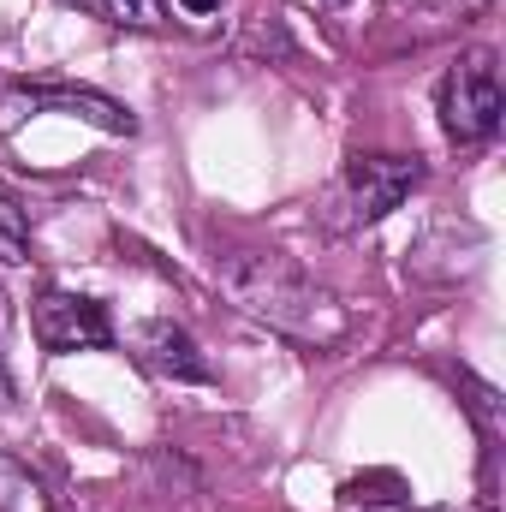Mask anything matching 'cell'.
<instances>
[{"mask_svg": "<svg viewBox=\"0 0 506 512\" xmlns=\"http://www.w3.org/2000/svg\"><path fill=\"white\" fill-rule=\"evenodd\" d=\"M30 322H36V340H42L54 358L114 346V322H108V310H102L96 298H78V292H42Z\"/></svg>", "mask_w": 506, "mask_h": 512, "instance_id": "obj_4", "label": "cell"}, {"mask_svg": "<svg viewBox=\"0 0 506 512\" xmlns=\"http://www.w3.org/2000/svg\"><path fill=\"white\" fill-rule=\"evenodd\" d=\"M173 6H179V12H185L191 24H209V18H215V12H221L227 0H173Z\"/></svg>", "mask_w": 506, "mask_h": 512, "instance_id": "obj_10", "label": "cell"}, {"mask_svg": "<svg viewBox=\"0 0 506 512\" xmlns=\"http://www.w3.org/2000/svg\"><path fill=\"white\" fill-rule=\"evenodd\" d=\"M506 96H501V66L489 48H471L453 60V72L441 78V131L453 143H483L501 131Z\"/></svg>", "mask_w": 506, "mask_h": 512, "instance_id": "obj_2", "label": "cell"}, {"mask_svg": "<svg viewBox=\"0 0 506 512\" xmlns=\"http://www.w3.org/2000/svg\"><path fill=\"white\" fill-rule=\"evenodd\" d=\"M316 6H346V0H316Z\"/></svg>", "mask_w": 506, "mask_h": 512, "instance_id": "obj_13", "label": "cell"}, {"mask_svg": "<svg viewBox=\"0 0 506 512\" xmlns=\"http://www.w3.org/2000/svg\"><path fill=\"white\" fill-rule=\"evenodd\" d=\"M12 405V382H6V370H0V411Z\"/></svg>", "mask_w": 506, "mask_h": 512, "instance_id": "obj_11", "label": "cell"}, {"mask_svg": "<svg viewBox=\"0 0 506 512\" xmlns=\"http://www.w3.org/2000/svg\"><path fill=\"white\" fill-rule=\"evenodd\" d=\"M137 358H143V370H155L167 382H209L215 376L209 358L197 352V340L179 322H167V316H155V322L137 328Z\"/></svg>", "mask_w": 506, "mask_h": 512, "instance_id": "obj_5", "label": "cell"}, {"mask_svg": "<svg viewBox=\"0 0 506 512\" xmlns=\"http://www.w3.org/2000/svg\"><path fill=\"white\" fill-rule=\"evenodd\" d=\"M417 185H423V161H405V155H352L340 167V179H334L340 227H376Z\"/></svg>", "mask_w": 506, "mask_h": 512, "instance_id": "obj_3", "label": "cell"}, {"mask_svg": "<svg viewBox=\"0 0 506 512\" xmlns=\"http://www.w3.org/2000/svg\"><path fill=\"white\" fill-rule=\"evenodd\" d=\"M30 102H36V108L78 114V120L114 131V137H131V131H137V120H131L126 108H120V102H108V96H96V90H30Z\"/></svg>", "mask_w": 506, "mask_h": 512, "instance_id": "obj_7", "label": "cell"}, {"mask_svg": "<svg viewBox=\"0 0 506 512\" xmlns=\"http://www.w3.org/2000/svg\"><path fill=\"white\" fill-rule=\"evenodd\" d=\"M0 256H6V262H24V233H18L12 203H0Z\"/></svg>", "mask_w": 506, "mask_h": 512, "instance_id": "obj_9", "label": "cell"}, {"mask_svg": "<svg viewBox=\"0 0 506 512\" xmlns=\"http://www.w3.org/2000/svg\"><path fill=\"white\" fill-rule=\"evenodd\" d=\"M114 18L137 24V30H155L161 24V0H114Z\"/></svg>", "mask_w": 506, "mask_h": 512, "instance_id": "obj_8", "label": "cell"}, {"mask_svg": "<svg viewBox=\"0 0 506 512\" xmlns=\"http://www.w3.org/2000/svg\"><path fill=\"white\" fill-rule=\"evenodd\" d=\"M0 512H72V507L42 471H30V465L0 453Z\"/></svg>", "mask_w": 506, "mask_h": 512, "instance_id": "obj_6", "label": "cell"}, {"mask_svg": "<svg viewBox=\"0 0 506 512\" xmlns=\"http://www.w3.org/2000/svg\"><path fill=\"white\" fill-rule=\"evenodd\" d=\"M0 334H6V286H0Z\"/></svg>", "mask_w": 506, "mask_h": 512, "instance_id": "obj_12", "label": "cell"}, {"mask_svg": "<svg viewBox=\"0 0 506 512\" xmlns=\"http://www.w3.org/2000/svg\"><path fill=\"white\" fill-rule=\"evenodd\" d=\"M215 280H221V292H227L251 322L286 334V340H298V346H316V352H322V346L346 340V304H340L316 274H304L292 256L227 251L215 262Z\"/></svg>", "mask_w": 506, "mask_h": 512, "instance_id": "obj_1", "label": "cell"}]
</instances>
